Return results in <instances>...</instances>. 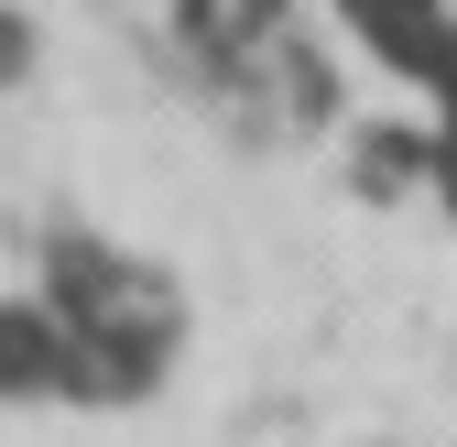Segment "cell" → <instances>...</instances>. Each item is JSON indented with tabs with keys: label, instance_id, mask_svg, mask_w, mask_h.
<instances>
[{
	"label": "cell",
	"instance_id": "obj_1",
	"mask_svg": "<svg viewBox=\"0 0 457 447\" xmlns=\"http://www.w3.org/2000/svg\"><path fill=\"white\" fill-rule=\"evenodd\" d=\"M22 55H33V33H22V12H0V77H12Z\"/></svg>",
	"mask_w": 457,
	"mask_h": 447
}]
</instances>
